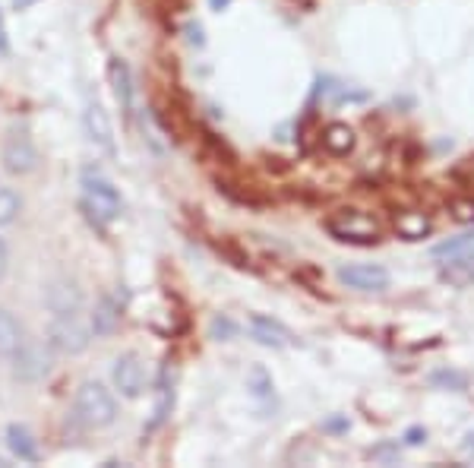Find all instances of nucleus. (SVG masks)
<instances>
[{
  "label": "nucleus",
  "mask_w": 474,
  "mask_h": 468,
  "mask_svg": "<svg viewBox=\"0 0 474 468\" xmlns=\"http://www.w3.org/2000/svg\"><path fill=\"white\" fill-rule=\"evenodd\" d=\"M73 414H76L79 424L92 427V431H102V427L115 424L117 402L108 386H102L98 380H86L76 390V399H73Z\"/></svg>",
  "instance_id": "f257e3e1"
},
{
  "label": "nucleus",
  "mask_w": 474,
  "mask_h": 468,
  "mask_svg": "<svg viewBox=\"0 0 474 468\" xmlns=\"http://www.w3.org/2000/svg\"><path fill=\"white\" fill-rule=\"evenodd\" d=\"M326 231L332 234L336 240H345V244H360L370 247L383 240V229L373 216L358 209H338L336 216L326 219Z\"/></svg>",
  "instance_id": "f03ea898"
},
{
  "label": "nucleus",
  "mask_w": 474,
  "mask_h": 468,
  "mask_svg": "<svg viewBox=\"0 0 474 468\" xmlns=\"http://www.w3.org/2000/svg\"><path fill=\"white\" fill-rule=\"evenodd\" d=\"M0 162L10 171L13 178H25L38 168V146L35 139L29 137V130H19L13 127L4 139V149H0Z\"/></svg>",
  "instance_id": "7ed1b4c3"
},
{
  "label": "nucleus",
  "mask_w": 474,
  "mask_h": 468,
  "mask_svg": "<svg viewBox=\"0 0 474 468\" xmlns=\"http://www.w3.org/2000/svg\"><path fill=\"white\" fill-rule=\"evenodd\" d=\"M83 197H86V206H89L102 222H115V219H120V212H124V199H120V193L115 190V184L105 180L102 175H96V171H86L83 175Z\"/></svg>",
  "instance_id": "20e7f679"
},
{
  "label": "nucleus",
  "mask_w": 474,
  "mask_h": 468,
  "mask_svg": "<svg viewBox=\"0 0 474 468\" xmlns=\"http://www.w3.org/2000/svg\"><path fill=\"white\" fill-rule=\"evenodd\" d=\"M55 349L42 342H23V349L13 354V377L19 383H38L51 373V364H55Z\"/></svg>",
  "instance_id": "39448f33"
},
{
  "label": "nucleus",
  "mask_w": 474,
  "mask_h": 468,
  "mask_svg": "<svg viewBox=\"0 0 474 468\" xmlns=\"http://www.w3.org/2000/svg\"><path fill=\"white\" fill-rule=\"evenodd\" d=\"M92 330H86L79 323L76 313H66V317H55L48 326V345L60 354H83L92 342Z\"/></svg>",
  "instance_id": "423d86ee"
},
{
  "label": "nucleus",
  "mask_w": 474,
  "mask_h": 468,
  "mask_svg": "<svg viewBox=\"0 0 474 468\" xmlns=\"http://www.w3.org/2000/svg\"><path fill=\"white\" fill-rule=\"evenodd\" d=\"M338 282L355 291H386L389 289V272L377 263H348L338 266Z\"/></svg>",
  "instance_id": "0eeeda50"
},
{
  "label": "nucleus",
  "mask_w": 474,
  "mask_h": 468,
  "mask_svg": "<svg viewBox=\"0 0 474 468\" xmlns=\"http://www.w3.org/2000/svg\"><path fill=\"white\" fill-rule=\"evenodd\" d=\"M111 380H115L120 396H126V399L143 396V390H146V367H143V361H139V354H133V351L120 354V358L115 361V367H111Z\"/></svg>",
  "instance_id": "6e6552de"
},
{
  "label": "nucleus",
  "mask_w": 474,
  "mask_h": 468,
  "mask_svg": "<svg viewBox=\"0 0 474 468\" xmlns=\"http://www.w3.org/2000/svg\"><path fill=\"white\" fill-rule=\"evenodd\" d=\"M83 127H86V137H89L92 146L105 152L108 158L117 156V146H115V127H111L108 111L102 108L98 102L86 105V115H83Z\"/></svg>",
  "instance_id": "1a4fd4ad"
},
{
  "label": "nucleus",
  "mask_w": 474,
  "mask_h": 468,
  "mask_svg": "<svg viewBox=\"0 0 474 468\" xmlns=\"http://www.w3.org/2000/svg\"><path fill=\"white\" fill-rule=\"evenodd\" d=\"M45 304L51 307L55 317L79 313V307H83V291H79V285L70 282V279H55V282L48 285V291H45Z\"/></svg>",
  "instance_id": "9d476101"
},
{
  "label": "nucleus",
  "mask_w": 474,
  "mask_h": 468,
  "mask_svg": "<svg viewBox=\"0 0 474 468\" xmlns=\"http://www.w3.org/2000/svg\"><path fill=\"white\" fill-rule=\"evenodd\" d=\"M250 336L257 339L259 345H266V349H285V345L295 342V339H291V332L285 330L278 320L263 317V313H253V317H250Z\"/></svg>",
  "instance_id": "9b49d317"
},
{
  "label": "nucleus",
  "mask_w": 474,
  "mask_h": 468,
  "mask_svg": "<svg viewBox=\"0 0 474 468\" xmlns=\"http://www.w3.org/2000/svg\"><path fill=\"white\" fill-rule=\"evenodd\" d=\"M117 326H120V304L111 298V294H102L98 304H96V310H92V326H89L92 336H98V339L115 336Z\"/></svg>",
  "instance_id": "f8f14e48"
},
{
  "label": "nucleus",
  "mask_w": 474,
  "mask_h": 468,
  "mask_svg": "<svg viewBox=\"0 0 474 468\" xmlns=\"http://www.w3.org/2000/svg\"><path fill=\"white\" fill-rule=\"evenodd\" d=\"M108 79H111V89H115L117 105L126 111V115H130V111H133V76H130V66H126L120 57H111Z\"/></svg>",
  "instance_id": "ddd939ff"
},
{
  "label": "nucleus",
  "mask_w": 474,
  "mask_h": 468,
  "mask_svg": "<svg viewBox=\"0 0 474 468\" xmlns=\"http://www.w3.org/2000/svg\"><path fill=\"white\" fill-rule=\"evenodd\" d=\"M355 143H358L355 130H351L348 124H342V120H336V124H329L323 130V149L336 158L351 156V152H355Z\"/></svg>",
  "instance_id": "4468645a"
},
{
  "label": "nucleus",
  "mask_w": 474,
  "mask_h": 468,
  "mask_svg": "<svg viewBox=\"0 0 474 468\" xmlns=\"http://www.w3.org/2000/svg\"><path fill=\"white\" fill-rule=\"evenodd\" d=\"M439 279L449 285H471L474 282V244H469L462 253H456V257H449V263L443 266Z\"/></svg>",
  "instance_id": "2eb2a0df"
},
{
  "label": "nucleus",
  "mask_w": 474,
  "mask_h": 468,
  "mask_svg": "<svg viewBox=\"0 0 474 468\" xmlns=\"http://www.w3.org/2000/svg\"><path fill=\"white\" fill-rule=\"evenodd\" d=\"M25 342V332H23V323L13 317L10 310L0 307V358H13Z\"/></svg>",
  "instance_id": "dca6fc26"
},
{
  "label": "nucleus",
  "mask_w": 474,
  "mask_h": 468,
  "mask_svg": "<svg viewBox=\"0 0 474 468\" xmlns=\"http://www.w3.org/2000/svg\"><path fill=\"white\" fill-rule=\"evenodd\" d=\"M433 231V222L418 209H405L396 216V234L405 240H424Z\"/></svg>",
  "instance_id": "f3484780"
},
{
  "label": "nucleus",
  "mask_w": 474,
  "mask_h": 468,
  "mask_svg": "<svg viewBox=\"0 0 474 468\" xmlns=\"http://www.w3.org/2000/svg\"><path fill=\"white\" fill-rule=\"evenodd\" d=\"M6 443H10L13 456L23 459V463H35V459H38V443H35V437H32L29 427L10 424V427H6Z\"/></svg>",
  "instance_id": "a211bd4d"
},
{
  "label": "nucleus",
  "mask_w": 474,
  "mask_h": 468,
  "mask_svg": "<svg viewBox=\"0 0 474 468\" xmlns=\"http://www.w3.org/2000/svg\"><path fill=\"white\" fill-rule=\"evenodd\" d=\"M171 405H175V390H171V383H168V377L158 383V402H156V414H152V421H149V427L146 431H156V427H162L165 421H168V414H171Z\"/></svg>",
  "instance_id": "6ab92c4d"
},
{
  "label": "nucleus",
  "mask_w": 474,
  "mask_h": 468,
  "mask_svg": "<svg viewBox=\"0 0 474 468\" xmlns=\"http://www.w3.org/2000/svg\"><path fill=\"white\" fill-rule=\"evenodd\" d=\"M19 212H23V197L10 187H0V229L16 222Z\"/></svg>",
  "instance_id": "aec40b11"
},
{
  "label": "nucleus",
  "mask_w": 474,
  "mask_h": 468,
  "mask_svg": "<svg viewBox=\"0 0 474 468\" xmlns=\"http://www.w3.org/2000/svg\"><path fill=\"white\" fill-rule=\"evenodd\" d=\"M469 244H474V231H462V234H456V238H449V240H439V244L433 247V257L449 259V257H456V253H462Z\"/></svg>",
  "instance_id": "412c9836"
},
{
  "label": "nucleus",
  "mask_w": 474,
  "mask_h": 468,
  "mask_svg": "<svg viewBox=\"0 0 474 468\" xmlns=\"http://www.w3.org/2000/svg\"><path fill=\"white\" fill-rule=\"evenodd\" d=\"M430 383L437 386V390H452V392H462L469 390V377L459 371H433L430 373Z\"/></svg>",
  "instance_id": "4be33fe9"
},
{
  "label": "nucleus",
  "mask_w": 474,
  "mask_h": 468,
  "mask_svg": "<svg viewBox=\"0 0 474 468\" xmlns=\"http://www.w3.org/2000/svg\"><path fill=\"white\" fill-rule=\"evenodd\" d=\"M250 390H253V396H259V399L272 396V377L263 371V367H253L250 371Z\"/></svg>",
  "instance_id": "5701e85b"
},
{
  "label": "nucleus",
  "mask_w": 474,
  "mask_h": 468,
  "mask_svg": "<svg viewBox=\"0 0 474 468\" xmlns=\"http://www.w3.org/2000/svg\"><path fill=\"white\" fill-rule=\"evenodd\" d=\"M209 336L216 339V342H231V339L237 336V326L231 323L228 317H216L209 323Z\"/></svg>",
  "instance_id": "b1692460"
},
{
  "label": "nucleus",
  "mask_w": 474,
  "mask_h": 468,
  "mask_svg": "<svg viewBox=\"0 0 474 468\" xmlns=\"http://www.w3.org/2000/svg\"><path fill=\"white\" fill-rule=\"evenodd\" d=\"M370 456H373V459H383V463H392V459L398 456V443H396V440H392V443H379V446H373Z\"/></svg>",
  "instance_id": "393cba45"
},
{
  "label": "nucleus",
  "mask_w": 474,
  "mask_h": 468,
  "mask_svg": "<svg viewBox=\"0 0 474 468\" xmlns=\"http://www.w3.org/2000/svg\"><path fill=\"white\" fill-rule=\"evenodd\" d=\"M452 212H456L459 222H474V203H471V199H465V203H456V206H452Z\"/></svg>",
  "instance_id": "a878e982"
},
{
  "label": "nucleus",
  "mask_w": 474,
  "mask_h": 468,
  "mask_svg": "<svg viewBox=\"0 0 474 468\" xmlns=\"http://www.w3.org/2000/svg\"><path fill=\"white\" fill-rule=\"evenodd\" d=\"M424 440H427V431H424V427H411V431L405 433V443H408V446H420Z\"/></svg>",
  "instance_id": "bb28decb"
},
{
  "label": "nucleus",
  "mask_w": 474,
  "mask_h": 468,
  "mask_svg": "<svg viewBox=\"0 0 474 468\" xmlns=\"http://www.w3.org/2000/svg\"><path fill=\"white\" fill-rule=\"evenodd\" d=\"M6 266H10V247H6V240L0 238V279L6 276Z\"/></svg>",
  "instance_id": "cd10ccee"
},
{
  "label": "nucleus",
  "mask_w": 474,
  "mask_h": 468,
  "mask_svg": "<svg viewBox=\"0 0 474 468\" xmlns=\"http://www.w3.org/2000/svg\"><path fill=\"white\" fill-rule=\"evenodd\" d=\"M462 450H465V453H469V456L474 459V431L469 433V437H465V443H462Z\"/></svg>",
  "instance_id": "c85d7f7f"
},
{
  "label": "nucleus",
  "mask_w": 474,
  "mask_h": 468,
  "mask_svg": "<svg viewBox=\"0 0 474 468\" xmlns=\"http://www.w3.org/2000/svg\"><path fill=\"white\" fill-rule=\"evenodd\" d=\"M6 51V29H4V16H0V55Z\"/></svg>",
  "instance_id": "c756f323"
},
{
  "label": "nucleus",
  "mask_w": 474,
  "mask_h": 468,
  "mask_svg": "<svg viewBox=\"0 0 474 468\" xmlns=\"http://www.w3.org/2000/svg\"><path fill=\"white\" fill-rule=\"evenodd\" d=\"M32 4H38V0H13V6H16V10H25V6H32Z\"/></svg>",
  "instance_id": "7c9ffc66"
},
{
  "label": "nucleus",
  "mask_w": 474,
  "mask_h": 468,
  "mask_svg": "<svg viewBox=\"0 0 474 468\" xmlns=\"http://www.w3.org/2000/svg\"><path fill=\"white\" fill-rule=\"evenodd\" d=\"M342 427H348V421H332L329 431H342Z\"/></svg>",
  "instance_id": "2f4dec72"
},
{
  "label": "nucleus",
  "mask_w": 474,
  "mask_h": 468,
  "mask_svg": "<svg viewBox=\"0 0 474 468\" xmlns=\"http://www.w3.org/2000/svg\"><path fill=\"white\" fill-rule=\"evenodd\" d=\"M0 468H6V459H0Z\"/></svg>",
  "instance_id": "473e14b6"
}]
</instances>
